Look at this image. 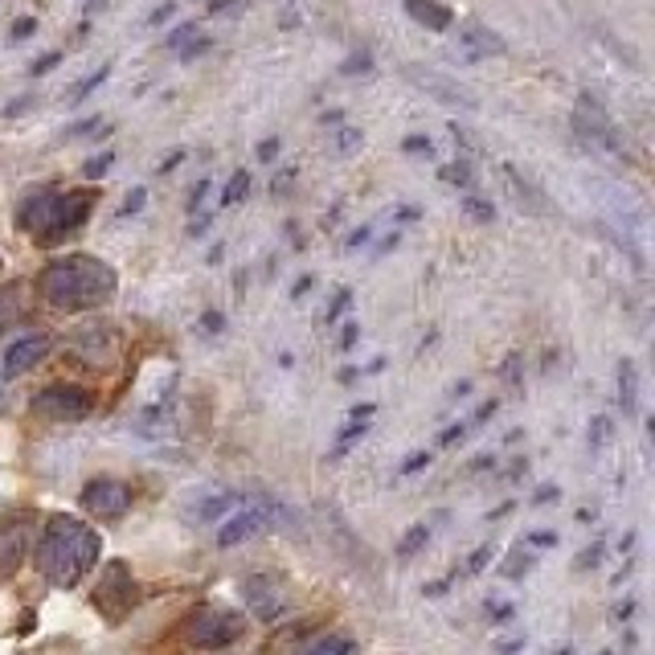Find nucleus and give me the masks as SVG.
<instances>
[{"label": "nucleus", "instance_id": "412c9836", "mask_svg": "<svg viewBox=\"0 0 655 655\" xmlns=\"http://www.w3.org/2000/svg\"><path fill=\"white\" fill-rule=\"evenodd\" d=\"M442 181H447V185H454V189H471V185H475V172H471L468 160H454V165H447V169H442Z\"/></svg>", "mask_w": 655, "mask_h": 655}, {"label": "nucleus", "instance_id": "4d7b16f0", "mask_svg": "<svg viewBox=\"0 0 655 655\" xmlns=\"http://www.w3.org/2000/svg\"><path fill=\"white\" fill-rule=\"evenodd\" d=\"M603 655H610V652H603Z\"/></svg>", "mask_w": 655, "mask_h": 655}, {"label": "nucleus", "instance_id": "f3484780", "mask_svg": "<svg viewBox=\"0 0 655 655\" xmlns=\"http://www.w3.org/2000/svg\"><path fill=\"white\" fill-rule=\"evenodd\" d=\"M303 655H356V639L349 635H324L316 639Z\"/></svg>", "mask_w": 655, "mask_h": 655}, {"label": "nucleus", "instance_id": "4468645a", "mask_svg": "<svg viewBox=\"0 0 655 655\" xmlns=\"http://www.w3.org/2000/svg\"><path fill=\"white\" fill-rule=\"evenodd\" d=\"M25 291H29L25 283L0 287V337H4V332L25 316Z\"/></svg>", "mask_w": 655, "mask_h": 655}, {"label": "nucleus", "instance_id": "c03bdc74", "mask_svg": "<svg viewBox=\"0 0 655 655\" xmlns=\"http://www.w3.org/2000/svg\"><path fill=\"white\" fill-rule=\"evenodd\" d=\"M356 337H361V328H356V324H344V332H340V349L349 353V349L356 344Z\"/></svg>", "mask_w": 655, "mask_h": 655}, {"label": "nucleus", "instance_id": "7c9ffc66", "mask_svg": "<svg viewBox=\"0 0 655 655\" xmlns=\"http://www.w3.org/2000/svg\"><path fill=\"white\" fill-rule=\"evenodd\" d=\"M209 46H214L209 37H197V34H193V37H189V41H185V46H181V58H185V62H189V58H197V53H205V50H209Z\"/></svg>", "mask_w": 655, "mask_h": 655}, {"label": "nucleus", "instance_id": "cd10ccee", "mask_svg": "<svg viewBox=\"0 0 655 655\" xmlns=\"http://www.w3.org/2000/svg\"><path fill=\"white\" fill-rule=\"evenodd\" d=\"M361 144H365V135L353 132V128H344V132H340V140H337V151H340V156H349V151L361 148Z\"/></svg>", "mask_w": 655, "mask_h": 655}, {"label": "nucleus", "instance_id": "aec40b11", "mask_svg": "<svg viewBox=\"0 0 655 655\" xmlns=\"http://www.w3.org/2000/svg\"><path fill=\"white\" fill-rule=\"evenodd\" d=\"M107 78H111V66H102L99 74H86L83 83L74 86V90H70V102H83V99H90V95H95V90H99L102 83H107Z\"/></svg>", "mask_w": 655, "mask_h": 655}, {"label": "nucleus", "instance_id": "39448f33", "mask_svg": "<svg viewBox=\"0 0 655 655\" xmlns=\"http://www.w3.org/2000/svg\"><path fill=\"white\" fill-rule=\"evenodd\" d=\"M246 631V622L238 610H221V606H197L193 619H189V643L193 647H205V652H218V647H230L238 643Z\"/></svg>", "mask_w": 655, "mask_h": 655}, {"label": "nucleus", "instance_id": "393cba45", "mask_svg": "<svg viewBox=\"0 0 655 655\" xmlns=\"http://www.w3.org/2000/svg\"><path fill=\"white\" fill-rule=\"evenodd\" d=\"M111 165H116V151H102V156H90V160L83 165V177H86V181H99V177H102L107 169H111Z\"/></svg>", "mask_w": 655, "mask_h": 655}, {"label": "nucleus", "instance_id": "49530a36", "mask_svg": "<svg viewBox=\"0 0 655 655\" xmlns=\"http://www.w3.org/2000/svg\"><path fill=\"white\" fill-rule=\"evenodd\" d=\"M468 435V422H459V426H451V430H442V438H438V442H442V447H451L454 438H463Z\"/></svg>", "mask_w": 655, "mask_h": 655}, {"label": "nucleus", "instance_id": "2eb2a0df", "mask_svg": "<svg viewBox=\"0 0 655 655\" xmlns=\"http://www.w3.org/2000/svg\"><path fill=\"white\" fill-rule=\"evenodd\" d=\"M405 74H410V78H414V83H422V90H430V95H438V99H447L454 107V102H459V107H475V102L468 99V95H459V90H447V78H442V74H435V70H405Z\"/></svg>", "mask_w": 655, "mask_h": 655}, {"label": "nucleus", "instance_id": "c9c22d12", "mask_svg": "<svg viewBox=\"0 0 655 655\" xmlns=\"http://www.w3.org/2000/svg\"><path fill=\"white\" fill-rule=\"evenodd\" d=\"M369 238H373V226H361V230H353V234H349V242H344V251H361V246H365Z\"/></svg>", "mask_w": 655, "mask_h": 655}, {"label": "nucleus", "instance_id": "ea45409f", "mask_svg": "<svg viewBox=\"0 0 655 655\" xmlns=\"http://www.w3.org/2000/svg\"><path fill=\"white\" fill-rule=\"evenodd\" d=\"M172 13H177V4H172V0H165V4H160V9H151L148 25H165V21H169Z\"/></svg>", "mask_w": 655, "mask_h": 655}, {"label": "nucleus", "instance_id": "473e14b6", "mask_svg": "<svg viewBox=\"0 0 655 655\" xmlns=\"http://www.w3.org/2000/svg\"><path fill=\"white\" fill-rule=\"evenodd\" d=\"M373 66V58L369 53H353L344 66H340V74H361V70H369Z\"/></svg>", "mask_w": 655, "mask_h": 655}, {"label": "nucleus", "instance_id": "e433bc0d", "mask_svg": "<svg viewBox=\"0 0 655 655\" xmlns=\"http://www.w3.org/2000/svg\"><path fill=\"white\" fill-rule=\"evenodd\" d=\"M254 156H258V160H263V165H270V160H275V156H279V140H275V135H270V140H263V144H258V151H254Z\"/></svg>", "mask_w": 655, "mask_h": 655}, {"label": "nucleus", "instance_id": "9d476101", "mask_svg": "<svg viewBox=\"0 0 655 655\" xmlns=\"http://www.w3.org/2000/svg\"><path fill=\"white\" fill-rule=\"evenodd\" d=\"M242 594H246L251 615H254V619H263V622H275L287 610V594L279 590V582H275V578H267V573H254V578H246V582H242Z\"/></svg>", "mask_w": 655, "mask_h": 655}, {"label": "nucleus", "instance_id": "6e6552de", "mask_svg": "<svg viewBox=\"0 0 655 655\" xmlns=\"http://www.w3.org/2000/svg\"><path fill=\"white\" fill-rule=\"evenodd\" d=\"M83 508L99 521H119L128 508H132V487L123 480H111V475H99L83 487Z\"/></svg>", "mask_w": 655, "mask_h": 655}, {"label": "nucleus", "instance_id": "6e6d98bb", "mask_svg": "<svg viewBox=\"0 0 655 655\" xmlns=\"http://www.w3.org/2000/svg\"><path fill=\"white\" fill-rule=\"evenodd\" d=\"M529 541H533V545H554V533H533V537H529Z\"/></svg>", "mask_w": 655, "mask_h": 655}, {"label": "nucleus", "instance_id": "bb28decb", "mask_svg": "<svg viewBox=\"0 0 655 655\" xmlns=\"http://www.w3.org/2000/svg\"><path fill=\"white\" fill-rule=\"evenodd\" d=\"M295 189V169H283L275 181H270V197H287Z\"/></svg>", "mask_w": 655, "mask_h": 655}, {"label": "nucleus", "instance_id": "58836bf2", "mask_svg": "<svg viewBox=\"0 0 655 655\" xmlns=\"http://www.w3.org/2000/svg\"><path fill=\"white\" fill-rule=\"evenodd\" d=\"M606 435H610V422H606V419H594V430H590V447H603Z\"/></svg>", "mask_w": 655, "mask_h": 655}, {"label": "nucleus", "instance_id": "b1692460", "mask_svg": "<svg viewBox=\"0 0 655 655\" xmlns=\"http://www.w3.org/2000/svg\"><path fill=\"white\" fill-rule=\"evenodd\" d=\"M402 151L405 156H414V160H430V156H435V144H430L426 135H405Z\"/></svg>", "mask_w": 655, "mask_h": 655}, {"label": "nucleus", "instance_id": "37998d69", "mask_svg": "<svg viewBox=\"0 0 655 655\" xmlns=\"http://www.w3.org/2000/svg\"><path fill=\"white\" fill-rule=\"evenodd\" d=\"M487 557H492V549H487V545H484V549H475V554H471V561H468V573H480V570H484Z\"/></svg>", "mask_w": 655, "mask_h": 655}, {"label": "nucleus", "instance_id": "9b49d317", "mask_svg": "<svg viewBox=\"0 0 655 655\" xmlns=\"http://www.w3.org/2000/svg\"><path fill=\"white\" fill-rule=\"evenodd\" d=\"M270 524V512L267 508H242L234 517H226L218 529V545L221 549H230V545H242V541L258 537L263 529Z\"/></svg>", "mask_w": 655, "mask_h": 655}, {"label": "nucleus", "instance_id": "1a4fd4ad", "mask_svg": "<svg viewBox=\"0 0 655 655\" xmlns=\"http://www.w3.org/2000/svg\"><path fill=\"white\" fill-rule=\"evenodd\" d=\"M454 46L463 50L468 62H480V58H505L508 53V41L500 34H492L484 21H459V37H454Z\"/></svg>", "mask_w": 655, "mask_h": 655}, {"label": "nucleus", "instance_id": "2f4dec72", "mask_svg": "<svg viewBox=\"0 0 655 655\" xmlns=\"http://www.w3.org/2000/svg\"><path fill=\"white\" fill-rule=\"evenodd\" d=\"M422 468H430V451H414L410 459L402 463V475H414V471H422Z\"/></svg>", "mask_w": 655, "mask_h": 655}, {"label": "nucleus", "instance_id": "a18cd8bd", "mask_svg": "<svg viewBox=\"0 0 655 655\" xmlns=\"http://www.w3.org/2000/svg\"><path fill=\"white\" fill-rule=\"evenodd\" d=\"M202 324H205V332H221V328H226V319H221V312H205Z\"/></svg>", "mask_w": 655, "mask_h": 655}, {"label": "nucleus", "instance_id": "20e7f679", "mask_svg": "<svg viewBox=\"0 0 655 655\" xmlns=\"http://www.w3.org/2000/svg\"><path fill=\"white\" fill-rule=\"evenodd\" d=\"M573 132L582 135L586 148L603 151V156H615V160H631L627 140H622V132L615 128V119L606 116L603 102L590 99V95H582L578 107H573Z\"/></svg>", "mask_w": 655, "mask_h": 655}, {"label": "nucleus", "instance_id": "09e8293b", "mask_svg": "<svg viewBox=\"0 0 655 655\" xmlns=\"http://www.w3.org/2000/svg\"><path fill=\"white\" fill-rule=\"evenodd\" d=\"M319 123H324V128H340V123H344V111H328V116L319 119Z\"/></svg>", "mask_w": 655, "mask_h": 655}, {"label": "nucleus", "instance_id": "4be33fe9", "mask_svg": "<svg viewBox=\"0 0 655 655\" xmlns=\"http://www.w3.org/2000/svg\"><path fill=\"white\" fill-rule=\"evenodd\" d=\"M426 541H430V529H426V524H414L402 537V545H398V557H414L419 549H426Z\"/></svg>", "mask_w": 655, "mask_h": 655}, {"label": "nucleus", "instance_id": "864d4df0", "mask_svg": "<svg viewBox=\"0 0 655 655\" xmlns=\"http://www.w3.org/2000/svg\"><path fill=\"white\" fill-rule=\"evenodd\" d=\"M598 557H603V545H594V549H586V554H582V566H594Z\"/></svg>", "mask_w": 655, "mask_h": 655}, {"label": "nucleus", "instance_id": "a211bd4d", "mask_svg": "<svg viewBox=\"0 0 655 655\" xmlns=\"http://www.w3.org/2000/svg\"><path fill=\"white\" fill-rule=\"evenodd\" d=\"M246 193H251V172L238 169L234 177H230V185L221 189V205H226V209H230V205H242L246 202Z\"/></svg>", "mask_w": 655, "mask_h": 655}, {"label": "nucleus", "instance_id": "f257e3e1", "mask_svg": "<svg viewBox=\"0 0 655 655\" xmlns=\"http://www.w3.org/2000/svg\"><path fill=\"white\" fill-rule=\"evenodd\" d=\"M99 554L102 541L90 524H83L78 517H50L37 537L34 566L53 590H74L99 566Z\"/></svg>", "mask_w": 655, "mask_h": 655}, {"label": "nucleus", "instance_id": "7ed1b4c3", "mask_svg": "<svg viewBox=\"0 0 655 655\" xmlns=\"http://www.w3.org/2000/svg\"><path fill=\"white\" fill-rule=\"evenodd\" d=\"M95 202H99L95 189H74V193L41 189V193H34V197H25L17 205V230L37 238V242H58V238L74 234L90 218Z\"/></svg>", "mask_w": 655, "mask_h": 655}, {"label": "nucleus", "instance_id": "c756f323", "mask_svg": "<svg viewBox=\"0 0 655 655\" xmlns=\"http://www.w3.org/2000/svg\"><path fill=\"white\" fill-rule=\"evenodd\" d=\"M144 202H148V193H144V189H135L132 197L123 202V209H119V218H135V214L144 209Z\"/></svg>", "mask_w": 655, "mask_h": 655}, {"label": "nucleus", "instance_id": "3c124183", "mask_svg": "<svg viewBox=\"0 0 655 655\" xmlns=\"http://www.w3.org/2000/svg\"><path fill=\"white\" fill-rule=\"evenodd\" d=\"M181 160H185V151H172L169 160H165V165H160V172H172V169H177V165H181Z\"/></svg>", "mask_w": 655, "mask_h": 655}, {"label": "nucleus", "instance_id": "4c0bfd02", "mask_svg": "<svg viewBox=\"0 0 655 655\" xmlns=\"http://www.w3.org/2000/svg\"><path fill=\"white\" fill-rule=\"evenodd\" d=\"M209 185H214V181H197V185H193V193H189V209H193V214H197V205L209 197Z\"/></svg>", "mask_w": 655, "mask_h": 655}, {"label": "nucleus", "instance_id": "603ef678", "mask_svg": "<svg viewBox=\"0 0 655 655\" xmlns=\"http://www.w3.org/2000/svg\"><path fill=\"white\" fill-rule=\"evenodd\" d=\"M389 251H398V234L381 238V246H377V254H389Z\"/></svg>", "mask_w": 655, "mask_h": 655}, {"label": "nucleus", "instance_id": "a19ab883", "mask_svg": "<svg viewBox=\"0 0 655 655\" xmlns=\"http://www.w3.org/2000/svg\"><path fill=\"white\" fill-rule=\"evenodd\" d=\"M90 132H99V119H83V123H74V128H70V140H78V135H90Z\"/></svg>", "mask_w": 655, "mask_h": 655}, {"label": "nucleus", "instance_id": "f8f14e48", "mask_svg": "<svg viewBox=\"0 0 655 655\" xmlns=\"http://www.w3.org/2000/svg\"><path fill=\"white\" fill-rule=\"evenodd\" d=\"M50 337H21L17 344H9L4 349V377H21V373H29L34 365H41L46 356H50Z\"/></svg>", "mask_w": 655, "mask_h": 655}, {"label": "nucleus", "instance_id": "0eeeda50", "mask_svg": "<svg viewBox=\"0 0 655 655\" xmlns=\"http://www.w3.org/2000/svg\"><path fill=\"white\" fill-rule=\"evenodd\" d=\"M135 598H140V590H135L132 570H128L123 561H107L99 586H95V606H99L111 622H119L135 606Z\"/></svg>", "mask_w": 655, "mask_h": 655}, {"label": "nucleus", "instance_id": "423d86ee", "mask_svg": "<svg viewBox=\"0 0 655 655\" xmlns=\"http://www.w3.org/2000/svg\"><path fill=\"white\" fill-rule=\"evenodd\" d=\"M29 410L46 422H83L95 410V398L78 386H46L29 402Z\"/></svg>", "mask_w": 655, "mask_h": 655}, {"label": "nucleus", "instance_id": "79ce46f5", "mask_svg": "<svg viewBox=\"0 0 655 655\" xmlns=\"http://www.w3.org/2000/svg\"><path fill=\"white\" fill-rule=\"evenodd\" d=\"M312 283H316V279H312V275H300V279H295V283H291V300H303V295H307V291H312Z\"/></svg>", "mask_w": 655, "mask_h": 655}, {"label": "nucleus", "instance_id": "5701e85b", "mask_svg": "<svg viewBox=\"0 0 655 655\" xmlns=\"http://www.w3.org/2000/svg\"><path fill=\"white\" fill-rule=\"evenodd\" d=\"M349 307H353V291H349V287H344V291H337V295H332V303H328V307H324V324H337V319L344 316V312H349Z\"/></svg>", "mask_w": 655, "mask_h": 655}, {"label": "nucleus", "instance_id": "ddd939ff", "mask_svg": "<svg viewBox=\"0 0 655 655\" xmlns=\"http://www.w3.org/2000/svg\"><path fill=\"white\" fill-rule=\"evenodd\" d=\"M405 13H410V21H419L422 29H430V34H447L454 21V13L442 0H405Z\"/></svg>", "mask_w": 655, "mask_h": 655}, {"label": "nucleus", "instance_id": "f03ea898", "mask_svg": "<svg viewBox=\"0 0 655 655\" xmlns=\"http://www.w3.org/2000/svg\"><path fill=\"white\" fill-rule=\"evenodd\" d=\"M37 291L58 312H90V307L116 300L119 275L102 258L66 254V258H53L50 267L37 275Z\"/></svg>", "mask_w": 655, "mask_h": 655}, {"label": "nucleus", "instance_id": "5fc2aeb1", "mask_svg": "<svg viewBox=\"0 0 655 655\" xmlns=\"http://www.w3.org/2000/svg\"><path fill=\"white\" fill-rule=\"evenodd\" d=\"M393 218H398V221H419V209H410V205H405V209H398Z\"/></svg>", "mask_w": 655, "mask_h": 655}, {"label": "nucleus", "instance_id": "dca6fc26", "mask_svg": "<svg viewBox=\"0 0 655 655\" xmlns=\"http://www.w3.org/2000/svg\"><path fill=\"white\" fill-rule=\"evenodd\" d=\"M619 405H622V419H635L639 410V377H635V361H619Z\"/></svg>", "mask_w": 655, "mask_h": 655}, {"label": "nucleus", "instance_id": "c85d7f7f", "mask_svg": "<svg viewBox=\"0 0 655 655\" xmlns=\"http://www.w3.org/2000/svg\"><path fill=\"white\" fill-rule=\"evenodd\" d=\"M58 62H62V50H50L46 58H37L34 66H29V74H34V78H41V74H50V70L58 66Z\"/></svg>", "mask_w": 655, "mask_h": 655}, {"label": "nucleus", "instance_id": "a878e982", "mask_svg": "<svg viewBox=\"0 0 655 655\" xmlns=\"http://www.w3.org/2000/svg\"><path fill=\"white\" fill-rule=\"evenodd\" d=\"M463 209H468L471 221H480V226H487V221L496 218V209H492V202H484V197H468L463 202Z\"/></svg>", "mask_w": 655, "mask_h": 655}, {"label": "nucleus", "instance_id": "de8ad7c7", "mask_svg": "<svg viewBox=\"0 0 655 655\" xmlns=\"http://www.w3.org/2000/svg\"><path fill=\"white\" fill-rule=\"evenodd\" d=\"M209 230V214H197V218L189 221V238H197V234H205Z\"/></svg>", "mask_w": 655, "mask_h": 655}, {"label": "nucleus", "instance_id": "6ab92c4d", "mask_svg": "<svg viewBox=\"0 0 655 655\" xmlns=\"http://www.w3.org/2000/svg\"><path fill=\"white\" fill-rule=\"evenodd\" d=\"M238 505H242V496H238V492H226V496H218V500H209V505L197 508V517H202V521H221V517Z\"/></svg>", "mask_w": 655, "mask_h": 655}, {"label": "nucleus", "instance_id": "8fccbe9b", "mask_svg": "<svg viewBox=\"0 0 655 655\" xmlns=\"http://www.w3.org/2000/svg\"><path fill=\"white\" fill-rule=\"evenodd\" d=\"M554 496H557V487H537V496H533V500H537V505H549Z\"/></svg>", "mask_w": 655, "mask_h": 655}, {"label": "nucleus", "instance_id": "f704fd0d", "mask_svg": "<svg viewBox=\"0 0 655 655\" xmlns=\"http://www.w3.org/2000/svg\"><path fill=\"white\" fill-rule=\"evenodd\" d=\"M193 34H197V25H181V29H172V34H169V50H181V46H185Z\"/></svg>", "mask_w": 655, "mask_h": 655}, {"label": "nucleus", "instance_id": "72a5a7b5", "mask_svg": "<svg viewBox=\"0 0 655 655\" xmlns=\"http://www.w3.org/2000/svg\"><path fill=\"white\" fill-rule=\"evenodd\" d=\"M37 34V17H17V25H13V41H25V37Z\"/></svg>", "mask_w": 655, "mask_h": 655}]
</instances>
